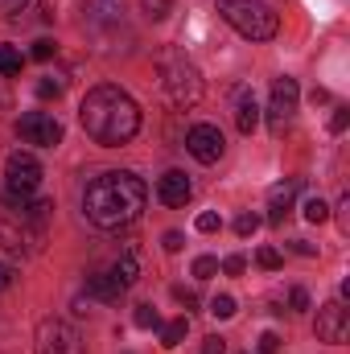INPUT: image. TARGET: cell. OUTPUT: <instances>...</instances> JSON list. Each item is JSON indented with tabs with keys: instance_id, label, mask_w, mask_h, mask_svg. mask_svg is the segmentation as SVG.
Returning a JSON list of instances; mask_svg holds the SVG:
<instances>
[{
	"instance_id": "1",
	"label": "cell",
	"mask_w": 350,
	"mask_h": 354,
	"mask_svg": "<svg viewBox=\"0 0 350 354\" xmlns=\"http://www.w3.org/2000/svg\"><path fill=\"white\" fill-rule=\"evenodd\" d=\"M145 202H149V185L132 169H107V174L91 177L87 194H83V210L99 231L132 227L140 218Z\"/></svg>"
},
{
	"instance_id": "2",
	"label": "cell",
	"mask_w": 350,
	"mask_h": 354,
	"mask_svg": "<svg viewBox=\"0 0 350 354\" xmlns=\"http://www.w3.org/2000/svg\"><path fill=\"white\" fill-rule=\"evenodd\" d=\"M79 120H83V132L95 145H103V149H120V145H128L140 132V107H136V99L128 91L111 87V83H103V87L83 95Z\"/></svg>"
},
{
	"instance_id": "3",
	"label": "cell",
	"mask_w": 350,
	"mask_h": 354,
	"mask_svg": "<svg viewBox=\"0 0 350 354\" xmlns=\"http://www.w3.org/2000/svg\"><path fill=\"white\" fill-rule=\"evenodd\" d=\"M214 8H219V17L235 29V33H243L248 41H268V37H276V12L264 4V0H214Z\"/></svg>"
},
{
	"instance_id": "4",
	"label": "cell",
	"mask_w": 350,
	"mask_h": 354,
	"mask_svg": "<svg viewBox=\"0 0 350 354\" xmlns=\"http://www.w3.org/2000/svg\"><path fill=\"white\" fill-rule=\"evenodd\" d=\"M157 66H161V87H165L174 107H194L202 99V79H198L190 58H181L177 50H169V54L157 58Z\"/></svg>"
},
{
	"instance_id": "5",
	"label": "cell",
	"mask_w": 350,
	"mask_h": 354,
	"mask_svg": "<svg viewBox=\"0 0 350 354\" xmlns=\"http://www.w3.org/2000/svg\"><path fill=\"white\" fill-rule=\"evenodd\" d=\"M37 185H42V165H37V157H33V153H12L8 165H4V202L17 206V202L33 198Z\"/></svg>"
},
{
	"instance_id": "6",
	"label": "cell",
	"mask_w": 350,
	"mask_h": 354,
	"mask_svg": "<svg viewBox=\"0 0 350 354\" xmlns=\"http://www.w3.org/2000/svg\"><path fill=\"white\" fill-rule=\"evenodd\" d=\"M33 346H37V354H83V338H79V330H75L71 322L46 317V322L37 326Z\"/></svg>"
},
{
	"instance_id": "7",
	"label": "cell",
	"mask_w": 350,
	"mask_h": 354,
	"mask_svg": "<svg viewBox=\"0 0 350 354\" xmlns=\"http://www.w3.org/2000/svg\"><path fill=\"white\" fill-rule=\"evenodd\" d=\"M17 136L33 149H58L62 145V124L50 111H25L17 120Z\"/></svg>"
},
{
	"instance_id": "8",
	"label": "cell",
	"mask_w": 350,
	"mask_h": 354,
	"mask_svg": "<svg viewBox=\"0 0 350 354\" xmlns=\"http://www.w3.org/2000/svg\"><path fill=\"white\" fill-rule=\"evenodd\" d=\"M297 99H301V87H297V79H276L272 83V99H268V128L280 136L288 124H293V111H297Z\"/></svg>"
},
{
	"instance_id": "9",
	"label": "cell",
	"mask_w": 350,
	"mask_h": 354,
	"mask_svg": "<svg viewBox=\"0 0 350 354\" xmlns=\"http://www.w3.org/2000/svg\"><path fill=\"white\" fill-rule=\"evenodd\" d=\"M185 149H190V157H194V161L214 165V161L227 153V140H223V132H219L214 124H194V128L185 132Z\"/></svg>"
},
{
	"instance_id": "10",
	"label": "cell",
	"mask_w": 350,
	"mask_h": 354,
	"mask_svg": "<svg viewBox=\"0 0 350 354\" xmlns=\"http://www.w3.org/2000/svg\"><path fill=\"white\" fill-rule=\"evenodd\" d=\"M347 330H350V309L342 297H334L330 305H322L317 309V338L322 342H347Z\"/></svg>"
},
{
	"instance_id": "11",
	"label": "cell",
	"mask_w": 350,
	"mask_h": 354,
	"mask_svg": "<svg viewBox=\"0 0 350 354\" xmlns=\"http://www.w3.org/2000/svg\"><path fill=\"white\" fill-rule=\"evenodd\" d=\"M297 194H301V177H288V181L272 185V194H268V223H272V227H280V223L293 214Z\"/></svg>"
},
{
	"instance_id": "12",
	"label": "cell",
	"mask_w": 350,
	"mask_h": 354,
	"mask_svg": "<svg viewBox=\"0 0 350 354\" xmlns=\"http://www.w3.org/2000/svg\"><path fill=\"white\" fill-rule=\"evenodd\" d=\"M157 198H161L165 206H185V202L194 198V185H190V177L181 174V169H169V174L157 181Z\"/></svg>"
},
{
	"instance_id": "13",
	"label": "cell",
	"mask_w": 350,
	"mask_h": 354,
	"mask_svg": "<svg viewBox=\"0 0 350 354\" xmlns=\"http://www.w3.org/2000/svg\"><path fill=\"white\" fill-rule=\"evenodd\" d=\"M256 124H260V103H256V95L248 87H239L235 91V128H239L243 136H252Z\"/></svg>"
},
{
	"instance_id": "14",
	"label": "cell",
	"mask_w": 350,
	"mask_h": 354,
	"mask_svg": "<svg viewBox=\"0 0 350 354\" xmlns=\"http://www.w3.org/2000/svg\"><path fill=\"white\" fill-rule=\"evenodd\" d=\"M37 235H42V231H25V223H17V227H12L8 218H0V248H4V252H17V256H21V252H29V248H33V239H37Z\"/></svg>"
},
{
	"instance_id": "15",
	"label": "cell",
	"mask_w": 350,
	"mask_h": 354,
	"mask_svg": "<svg viewBox=\"0 0 350 354\" xmlns=\"http://www.w3.org/2000/svg\"><path fill=\"white\" fill-rule=\"evenodd\" d=\"M87 292L95 297V301H107V305H111V301H120L128 288H124L111 272H91V276H87Z\"/></svg>"
},
{
	"instance_id": "16",
	"label": "cell",
	"mask_w": 350,
	"mask_h": 354,
	"mask_svg": "<svg viewBox=\"0 0 350 354\" xmlns=\"http://www.w3.org/2000/svg\"><path fill=\"white\" fill-rule=\"evenodd\" d=\"M111 276H116V280H120L124 288H132V284H136V276H140V260H136V252H132V248H128V252H124V256L116 260Z\"/></svg>"
},
{
	"instance_id": "17",
	"label": "cell",
	"mask_w": 350,
	"mask_h": 354,
	"mask_svg": "<svg viewBox=\"0 0 350 354\" xmlns=\"http://www.w3.org/2000/svg\"><path fill=\"white\" fill-rule=\"evenodd\" d=\"M185 334H190V322L177 317V322H169V326H161V346H165V351H177V346L185 342Z\"/></svg>"
},
{
	"instance_id": "18",
	"label": "cell",
	"mask_w": 350,
	"mask_h": 354,
	"mask_svg": "<svg viewBox=\"0 0 350 354\" xmlns=\"http://www.w3.org/2000/svg\"><path fill=\"white\" fill-rule=\"evenodd\" d=\"M21 50L17 46H0V75H21Z\"/></svg>"
},
{
	"instance_id": "19",
	"label": "cell",
	"mask_w": 350,
	"mask_h": 354,
	"mask_svg": "<svg viewBox=\"0 0 350 354\" xmlns=\"http://www.w3.org/2000/svg\"><path fill=\"white\" fill-rule=\"evenodd\" d=\"M132 322H136L140 330H161V317H157V309H153V305H136Z\"/></svg>"
},
{
	"instance_id": "20",
	"label": "cell",
	"mask_w": 350,
	"mask_h": 354,
	"mask_svg": "<svg viewBox=\"0 0 350 354\" xmlns=\"http://www.w3.org/2000/svg\"><path fill=\"white\" fill-rule=\"evenodd\" d=\"M305 218H309V223H326V218H330V206H326L322 198H305Z\"/></svg>"
},
{
	"instance_id": "21",
	"label": "cell",
	"mask_w": 350,
	"mask_h": 354,
	"mask_svg": "<svg viewBox=\"0 0 350 354\" xmlns=\"http://www.w3.org/2000/svg\"><path fill=\"white\" fill-rule=\"evenodd\" d=\"M210 313H214L219 322L235 317V297H227V292H223V297H214V301H210Z\"/></svg>"
},
{
	"instance_id": "22",
	"label": "cell",
	"mask_w": 350,
	"mask_h": 354,
	"mask_svg": "<svg viewBox=\"0 0 350 354\" xmlns=\"http://www.w3.org/2000/svg\"><path fill=\"white\" fill-rule=\"evenodd\" d=\"M194 276H198V280L219 276V260H214V256H198V260H194Z\"/></svg>"
},
{
	"instance_id": "23",
	"label": "cell",
	"mask_w": 350,
	"mask_h": 354,
	"mask_svg": "<svg viewBox=\"0 0 350 354\" xmlns=\"http://www.w3.org/2000/svg\"><path fill=\"white\" fill-rule=\"evenodd\" d=\"M198 231H202V235H214V231H223V218H219L214 210H202V214H198Z\"/></svg>"
},
{
	"instance_id": "24",
	"label": "cell",
	"mask_w": 350,
	"mask_h": 354,
	"mask_svg": "<svg viewBox=\"0 0 350 354\" xmlns=\"http://www.w3.org/2000/svg\"><path fill=\"white\" fill-rule=\"evenodd\" d=\"M256 231H260V214H239V218H235V235L248 239V235H256Z\"/></svg>"
},
{
	"instance_id": "25",
	"label": "cell",
	"mask_w": 350,
	"mask_h": 354,
	"mask_svg": "<svg viewBox=\"0 0 350 354\" xmlns=\"http://www.w3.org/2000/svg\"><path fill=\"white\" fill-rule=\"evenodd\" d=\"M256 260H260V268H268V272H276V268L284 264V256H280L276 248H260V252H256Z\"/></svg>"
},
{
	"instance_id": "26",
	"label": "cell",
	"mask_w": 350,
	"mask_h": 354,
	"mask_svg": "<svg viewBox=\"0 0 350 354\" xmlns=\"http://www.w3.org/2000/svg\"><path fill=\"white\" fill-rule=\"evenodd\" d=\"M54 54H58V46H54L50 37H42V41H33V58H37V62H50Z\"/></svg>"
},
{
	"instance_id": "27",
	"label": "cell",
	"mask_w": 350,
	"mask_h": 354,
	"mask_svg": "<svg viewBox=\"0 0 350 354\" xmlns=\"http://www.w3.org/2000/svg\"><path fill=\"white\" fill-rule=\"evenodd\" d=\"M58 95H62V83L58 79H42L37 83V99H58Z\"/></svg>"
},
{
	"instance_id": "28",
	"label": "cell",
	"mask_w": 350,
	"mask_h": 354,
	"mask_svg": "<svg viewBox=\"0 0 350 354\" xmlns=\"http://www.w3.org/2000/svg\"><path fill=\"white\" fill-rule=\"evenodd\" d=\"M350 124V107H334V120H330V132H347Z\"/></svg>"
},
{
	"instance_id": "29",
	"label": "cell",
	"mask_w": 350,
	"mask_h": 354,
	"mask_svg": "<svg viewBox=\"0 0 350 354\" xmlns=\"http://www.w3.org/2000/svg\"><path fill=\"white\" fill-rule=\"evenodd\" d=\"M288 305H293L297 313H301V309H309V292H305V288H288Z\"/></svg>"
},
{
	"instance_id": "30",
	"label": "cell",
	"mask_w": 350,
	"mask_h": 354,
	"mask_svg": "<svg viewBox=\"0 0 350 354\" xmlns=\"http://www.w3.org/2000/svg\"><path fill=\"white\" fill-rule=\"evenodd\" d=\"M202 354H227V342H223L219 334H210V338L202 342Z\"/></svg>"
},
{
	"instance_id": "31",
	"label": "cell",
	"mask_w": 350,
	"mask_h": 354,
	"mask_svg": "<svg viewBox=\"0 0 350 354\" xmlns=\"http://www.w3.org/2000/svg\"><path fill=\"white\" fill-rule=\"evenodd\" d=\"M145 8H149V17H153V21H161V17L169 12V0H145Z\"/></svg>"
},
{
	"instance_id": "32",
	"label": "cell",
	"mask_w": 350,
	"mask_h": 354,
	"mask_svg": "<svg viewBox=\"0 0 350 354\" xmlns=\"http://www.w3.org/2000/svg\"><path fill=\"white\" fill-rule=\"evenodd\" d=\"M174 297L185 305V309H198V292H194V288H174Z\"/></svg>"
},
{
	"instance_id": "33",
	"label": "cell",
	"mask_w": 350,
	"mask_h": 354,
	"mask_svg": "<svg viewBox=\"0 0 350 354\" xmlns=\"http://www.w3.org/2000/svg\"><path fill=\"white\" fill-rule=\"evenodd\" d=\"M243 268H248V260H243V256H231V260H223V272H227V276H239Z\"/></svg>"
},
{
	"instance_id": "34",
	"label": "cell",
	"mask_w": 350,
	"mask_h": 354,
	"mask_svg": "<svg viewBox=\"0 0 350 354\" xmlns=\"http://www.w3.org/2000/svg\"><path fill=\"white\" fill-rule=\"evenodd\" d=\"M280 351V338H276V334H264L260 338V354H276Z\"/></svg>"
},
{
	"instance_id": "35",
	"label": "cell",
	"mask_w": 350,
	"mask_h": 354,
	"mask_svg": "<svg viewBox=\"0 0 350 354\" xmlns=\"http://www.w3.org/2000/svg\"><path fill=\"white\" fill-rule=\"evenodd\" d=\"M161 243H165V252H181V243H185V239H181V231H169Z\"/></svg>"
},
{
	"instance_id": "36",
	"label": "cell",
	"mask_w": 350,
	"mask_h": 354,
	"mask_svg": "<svg viewBox=\"0 0 350 354\" xmlns=\"http://www.w3.org/2000/svg\"><path fill=\"white\" fill-rule=\"evenodd\" d=\"M12 284V264H0V292Z\"/></svg>"
},
{
	"instance_id": "37",
	"label": "cell",
	"mask_w": 350,
	"mask_h": 354,
	"mask_svg": "<svg viewBox=\"0 0 350 354\" xmlns=\"http://www.w3.org/2000/svg\"><path fill=\"white\" fill-rule=\"evenodd\" d=\"M293 252H297V256H313V243H305V239H293Z\"/></svg>"
}]
</instances>
